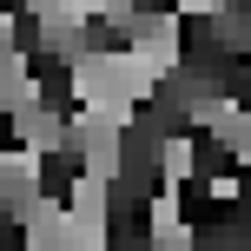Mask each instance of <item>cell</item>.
Segmentation results:
<instances>
[{"instance_id":"cell-1","label":"cell","mask_w":251,"mask_h":251,"mask_svg":"<svg viewBox=\"0 0 251 251\" xmlns=\"http://www.w3.org/2000/svg\"><path fill=\"white\" fill-rule=\"evenodd\" d=\"M60 205H66V251H113V185L106 178L73 172Z\"/></svg>"},{"instance_id":"cell-2","label":"cell","mask_w":251,"mask_h":251,"mask_svg":"<svg viewBox=\"0 0 251 251\" xmlns=\"http://www.w3.org/2000/svg\"><path fill=\"white\" fill-rule=\"evenodd\" d=\"M146 251H199V225L185 218V185H159L146 199Z\"/></svg>"},{"instance_id":"cell-3","label":"cell","mask_w":251,"mask_h":251,"mask_svg":"<svg viewBox=\"0 0 251 251\" xmlns=\"http://www.w3.org/2000/svg\"><path fill=\"white\" fill-rule=\"evenodd\" d=\"M7 126H13V146L33 152V159H60V152H66V113H53L47 100L7 113Z\"/></svg>"},{"instance_id":"cell-4","label":"cell","mask_w":251,"mask_h":251,"mask_svg":"<svg viewBox=\"0 0 251 251\" xmlns=\"http://www.w3.org/2000/svg\"><path fill=\"white\" fill-rule=\"evenodd\" d=\"M20 106H40V66L26 47H13L0 60V113H20Z\"/></svg>"},{"instance_id":"cell-5","label":"cell","mask_w":251,"mask_h":251,"mask_svg":"<svg viewBox=\"0 0 251 251\" xmlns=\"http://www.w3.org/2000/svg\"><path fill=\"white\" fill-rule=\"evenodd\" d=\"M192 178H199V132L185 126L159 132V185H192Z\"/></svg>"},{"instance_id":"cell-6","label":"cell","mask_w":251,"mask_h":251,"mask_svg":"<svg viewBox=\"0 0 251 251\" xmlns=\"http://www.w3.org/2000/svg\"><path fill=\"white\" fill-rule=\"evenodd\" d=\"M40 172H47V159H33V152H20V146H0V205H7L13 192L40 185Z\"/></svg>"},{"instance_id":"cell-7","label":"cell","mask_w":251,"mask_h":251,"mask_svg":"<svg viewBox=\"0 0 251 251\" xmlns=\"http://www.w3.org/2000/svg\"><path fill=\"white\" fill-rule=\"evenodd\" d=\"M79 7L93 13V26H113V33H126V20L139 13V0H79Z\"/></svg>"},{"instance_id":"cell-8","label":"cell","mask_w":251,"mask_h":251,"mask_svg":"<svg viewBox=\"0 0 251 251\" xmlns=\"http://www.w3.org/2000/svg\"><path fill=\"white\" fill-rule=\"evenodd\" d=\"M225 7H231V0H172V13H178V20H218Z\"/></svg>"},{"instance_id":"cell-9","label":"cell","mask_w":251,"mask_h":251,"mask_svg":"<svg viewBox=\"0 0 251 251\" xmlns=\"http://www.w3.org/2000/svg\"><path fill=\"white\" fill-rule=\"evenodd\" d=\"M13 47H20V13H13V7H0V60H7Z\"/></svg>"},{"instance_id":"cell-10","label":"cell","mask_w":251,"mask_h":251,"mask_svg":"<svg viewBox=\"0 0 251 251\" xmlns=\"http://www.w3.org/2000/svg\"><path fill=\"white\" fill-rule=\"evenodd\" d=\"M0 7H7V0H0Z\"/></svg>"}]
</instances>
